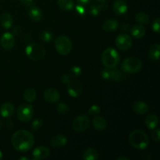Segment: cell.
I'll return each instance as SVG.
<instances>
[{"label":"cell","mask_w":160,"mask_h":160,"mask_svg":"<svg viewBox=\"0 0 160 160\" xmlns=\"http://www.w3.org/2000/svg\"><path fill=\"white\" fill-rule=\"evenodd\" d=\"M72 42L68 37L65 35H60L55 40V47L58 53L62 56H67L71 52Z\"/></svg>","instance_id":"5b68a950"},{"label":"cell","mask_w":160,"mask_h":160,"mask_svg":"<svg viewBox=\"0 0 160 160\" xmlns=\"http://www.w3.org/2000/svg\"><path fill=\"white\" fill-rule=\"evenodd\" d=\"M82 157L84 160H96L99 157V155L96 149L89 148L84 152Z\"/></svg>","instance_id":"4316f807"},{"label":"cell","mask_w":160,"mask_h":160,"mask_svg":"<svg viewBox=\"0 0 160 160\" xmlns=\"http://www.w3.org/2000/svg\"><path fill=\"white\" fill-rule=\"evenodd\" d=\"M33 159L35 160L47 159L50 156V150L45 146H38L33 151Z\"/></svg>","instance_id":"5bb4252c"},{"label":"cell","mask_w":160,"mask_h":160,"mask_svg":"<svg viewBox=\"0 0 160 160\" xmlns=\"http://www.w3.org/2000/svg\"><path fill=\"white\" fill-rule=\"evenodd\" d=\"M92 0H77V2L78 5H81V6H87V5L90 4Z\"/></svg>","instance_id":"ab89813d"},{"label":"cell","mask_w":160,"mask_h":160,"mask_svg":"<svg viewBox=\"0 0 160 160\" xmlns=\"http://www.w3.org/2000/svg\"><path fill=\"white\" fill-rule=\"evenodd\" d=\"M121 68L126 73H136L142 70V62L138 57L127 58L122 62Z\"/></svg>","instance_id":"8992f818"},{"label":"cell","mask_w":160,"mask_h":160,"mask_svg":"<svg viewBox=\"0 0 160 160\" xmlns=\"http://www.w3.org/2000/svg\"><path fill=\"white\" fill-rule=\"evenodd\" d=\"M92 124H93L94 128L97 131H102L106 130L107 127V122L106 119L102 117H95L92 120Z\"/></svg>","instance_id":"7402d4cb"},{"label":"cell","mask_w":160,"mask_h":160,"mask_svg":"<svg viewBox=\"0 0 160 160\" xmlns=\"http://www.w3.org/2000/svg\"><path fill=\"white\" fill-rule=\"evenodd\" d=\"M7 127H8V128H12V127H13V123H12V121L7 122Z\"/></svg>","instance_id":"f6af8a7d"},{"label":"cell","mask_w":160,"mask_h":160,"mask_svg":"<svg viewBox=\"0 0 160 160\" xmlns=\"http://www.w3.org/2000/svg\"><path fill=\"white\" fill-rule=\"evenodd\" d=\"M70 80H71V78H70V77L69 76L68 74L62 75V78H61V81H62V82L64 83V84H67V83L70 81Z\"/></svg>","instance_id":"f35d334b"},{"label":"cell","mask_w":160,"mask_h":160,"mask_svg":"<svg viewBox=\"0 0 160 160\" xmlns=\"http://www.w3.org/2000/svg\"><path fill=\"white\" fill-rule=\"evenodd\" d=\"M25 52L30 59L34 61L41 60L45 56V48L39 43H31L28 45Z\"/></svg>","instance_id":"277c9868"},{"label":"cell","mask_w":160,"mask_h":160,"mask_svg":"<svg viewBox=\"0 0 160 160\" xmlns=\"http://www.w3.org/2000/svg\"><path fill=\"white\" fill-rule=\"evenodd\" d=\"M117 28H118V22L113 19H109L106 20L102 24V29L107 32L117 31Z\"/></svg>","instance_id":"484cf974"},{"label":"cell","mask_w":160,"mask_h":160,"mask_svg":"<svg viewBox=\"0 0 160 160\" xmlns=\"http://www.w3.org/2000/svg\"><path fill=\"white\" fill-rule=\"evenodd\" d=\"M76 10L80 15H84L86 13V9L84 8V6H81V5H78L76 6Z\"/></svg>","instance_id":"74e56055"},{"label":"cell","mask_w":160,"mask_h":160,"mask_svg":"<svg viewBox=\"0 0 160 160\" xmlns=\"http://www.w3.org/2000/svg\"><path fill=\"white\" fill-rule=\"evenodd\" d=\"M145 126L150 130H153L156 128H157L158 124H159V118L154 113L149 114L146 117L145 120Z\"/></svg>","instance_id":"44dd1931"},{"label":"cell","mask_w":160,"mask_h":160,"mask_svg":"<svg viewBox=\"0 0 160 160\" xmlns=\"http://www.w3.org/2000/svg\"><path fill=\"white\" fill-rule=\"evenodd\" d=\"M12 146L19 152H28L34 146V137L26 130H19L14 133L11 138Z\"/></svg>","instance_id":"6da1fadb"},{"label":"cell","mask_w":160,"mask_h":160,"mask_svg":"<svg viewBox=\"0 0 160 160\" xmlns=\"http://www.w3.org/2000/svg\"><path fill=\"white\" fill-rule=\"evenodd\" d=\"M128 4L123 0H116L113 2V5H112L113 12L118 16H121L126 13L127 11H128Z\"/></svg>","instance_id":"e0dca14e"},{"label":"cell","mask_w":160,"mask_h":160,"mask_svg":"<svg viewBox=\"0 0 160 160\" xmlns=\"http://www.w3.org/2000/svg\"><path fill=\"white\" fill-rule=\"evenodd\" d=\"M91 120L88 116L80 115L73 120L72 128L76 132L82 133L88 129Z\"/></svg>","instance_id":"52a82bcc"},{"label":"cell","mask_w":160,"mask_h":160,"mask_svg":"<svg viewBox=\"0 0 160 160\" xmlns=\"http://www.w3.org/2000/svg\"><path fill=\"white\" fill-rule=\"evenodd\" d=\"M2 120H0V130L2 129Z\"/></svg>","instance_id":"c3c4849f"},{"label":"cell","mask_w":160,"mask_h":160,"mask_svg":"<svg viewBox=\"0 0 160 160\" xmlns=\"http://www.w3.org/2000/svg\"><path fill=\"white\" fill-rule=\"evenodd\" d=\"M133 110L138 115H144L148 111V106L145 102L137 101L133 105Z\"/></svg>","instance_id":"d6986e66"},{"label":"cell","mask_w":160,"mask_h":160,"mask_svg":"<svg viewBox=\"0 0 160 160\" xmlns=\"http://www.w3.org/2000/svg\"><path fill=\"white\" fill-rule=\"evenodd\" d=\"M67 89L70 96L73 98H78L82 93L83 86L78 80L71 79L67 84Z\"/></svg>","instance_id":"9c48e42d"},{"label":"cell","mask_w":160,"mask_h":160,"mask_svg":"<svg viewBox=\"0 0 160 160\" xmlns=\"http://www.w3.org/2000/svg\"><path fill=\"white\" fill-rule=\"evenodd\" d=\"M152 30L155 32L159 34L160 31V19L159 17L155 19L154 21H153L152 23Z\"/></svg>","instance_id":"8d00e7d4"},{"label":"cell","mask_w":160,"mask_h":160,"mask_svg":"<svg viewBox=\"0 0 160 160\" xmlns=\"http://www.w3.org/2000/svg\"><path fill=\"white\" fill-rule=\"evenodd\" d=\"M19 159H20V160H23V159H25V160H30L29 158H27V157H20V158H19Z\"/></svg>","instance_id":"7dc6e473"},{"label":"cell","mask_w":160,"mask_h":160,"mask_svg":"<svg viewBox=\"0 0 160 160\" xmlns=\"http://www.w3.org/2000/svg\"><path fill=\"white\" fill-rule=\"evenodd\" d=\"M100 112H101V108L97 105H93L88 110V112L90 116H98Z\"/></svg>","instance_id":"e575fe53"},{"label":"cell","mask_w":160,"mask_h":160,"mask_svg":"<svg viewBox=\"0 0 160 160\" xmlns=\"http://www.w3.org/2000/svg\"><path fill=\"white\" fill-rule=\"evenodd\" d=\"M44 98L49 103H56L60 98V94L56 88H48L44 92Z\"/></svg>","instance_id":"4fadbf2b"},{"label":"cell","mask_w":160,"mask_h":160,"mask_svg":"<svg viewBox=\"0 0 160 160\" xmlns=\"http://www.w3.org/2000/svg\"><path fill=\"white\" fill-rule=\"evenodd\" d=\"M130 28V26L128 24H127V23H124V24H123L121 26V30L122 31H128V29H129Z\"/></svg>","instance_id":"ee69618b"},{"label":"cell","mask_w":160,"mask_h":160,"mask_svg":"<svg viewBox=\"0 0 160 160\" xmlns=\"http://www.w3.org/2000/svg\"><path fill=\"white\" fill-rule=\"evenodd\" d=\"M108 5L106 2H100V3H94L90 8V13L94 17L98 16L102 10H106Z\"/></svg>","instance_id":"ac0fdd59"},{"label":"cell","mask_w":160,"mask_h":160,"mask_svg":"<svg viewBox=\"0 0 160 160\" xmlns=\"http://www.w3.org/2000/svg\"><path fill=\"white\" fill-rule=\"evenodd\" d=\"M3 156H2V152L1 151H0V160H1L2 159Z\"/></svg>","instance_id":"681fc988"},{"label":"cell","mask_w":160,"mask_h":160,"mask_svg":"<svg viewBox=\"0 0 160 160\" xmlns=\"http://www.w3.org/2000/svg\"><path fill=\"white\" fill-rule=\"evenodd\" d=\"M13 23V20L10 14L9 13H2L0 16V24L5 29H9L12 27Z\"/></svg>","instance_id":"cb8c5ba5"},{"label":"cell","mask_w":160,"mask_h":160,"mask_svg":"<svg viewBox=\"0 0 160 160\" xmlns=\"http://www.w3.org/2000/svg\"><path fill=\"white\" fill-rule=\"evenodd\" d=\"M56 109H57L58 112H59V114H62V115H66V114H67L69 112V107L67 106V105L65 104V103H59L57 106V107H56Z\"/></svg>","instance_id":"d6a6232c"},{"label":"cell","mask_w":160,"mask_h":160,"mask_svg":"<svg viewBox=\"0 0 160 160\" xmlns=\"http://www.w3.org/2000/svg\"><path fill=\"white\" fill-rule=\"evenodd\" d=\"M15 112V107L11 102H4L0 107V114L4 118H10Z\"/></svg>","instance_id":"2e32d148"},{"label":"cell","mask_w":160,"mask_h":160,"mask_svg":"<svg viewBox=\"0 0 160 160\" xmlns=\"http://www.w3.org/2000/svg\"><path fill=\"white\" fill-rule=\"evenodd\" d=\"M102 62L106 68H115L120 62V55L115 48H107L102 54Z\"/></svg>","instance_id":"3957f363"},{"label":"cell","mask_w":160,"mask_h":160,"mask_svg":"<svg viewBox=\"0 0 160 160\" xmlns=\"http://www.w3.org/2000/svg\"><path fill=\"white\" fill-rule=\"evenodd\" d=\"M160 45L159 44H154L148 50V57L153 62H157L159 58Z\"/></svg>","instance_id":"d4e9b609"},{"label":"cell","mask_w":160,"mask_h":160,"mask_svg":"<svg viewBox=\"0 0 160 160\" xmlns=\"http://www.w3.org/2000/svg\"><path fill=\"white\" fill-rule=\"evenodd\" d=\"M67 143V138L64 134H56L50 140V145L55 148H60Z\"/></svg>","instance_id":"9a60e30c"},{"label":"cell","mask_w":160,"mask_h":160,"mask_svg":"<svg viewBox=\"0 0 160 160\" xmlns=\"http://www.w3.org/2000/svg\"><path fill=\"white\" fill-rule=\"evenodd\" d=\"M134 18L139 24H148L149 23V16L145 12H138L136 14Z\"/></svg>","instance_id":"f546056e"},{"label":"cell","mask_w":160,"mask_h":160,"mask_svg":"<svg viewBox=\"0 0 160 160\" xmlns=\"http://www.w3.org/2000/svg\"><path fill=\"white\" fill-rule=\"evenodd\" d=\"M151 138L155 142H158L160 139V131L159 128H155L153 129L152 132L151 134Z\"/></svg>","instance_id":"d590c367"},{"label":"cell","mask_w":160,"mask_h":160,"mask_svg":"<svg viewBox=\"0 0 160 160\" xmlns=\"http://www.w3.org/2000/svg\"><path fill=\"white\" fill-rule=\"evenodd\" d=\"M17 117L20 121L23 123L30 121L34 115V109L30 104H21L17 111Z\"/></svg>","instance_id":"ba28073f"},{"label":"cell","mask_w":160,"mask_h":160,"mask_svg":"<svg viewBox=\"0 0 160 160\" xmlns=\"http://www.w3.org/2000/svg\"><path fill=\"white\" fill-rule=\"evenodd\" d=\"M102 77L105 80H112V81H119L122 79V73L118 70L114 68H106L102 71Z\"/></svg>","instance_id":"8fae6325"},{"label":"cell","mask_w":160,"mask_h":160,"mask_svg":"<svg viewBox=\"0 0 160 160\" xmlns=\"http://www.w3.org/2000/svg\"><path fill=\"white\" fill-rule=\"evenodd\" d=\"M23 98L26 102L31 103L33 102L34 100L36 99V96H37V94L34 89L33 88H28L24 91L23 94Z\"/></svg>","instance_id":"f1b7e54d"},{"label":"cell","mask_w":160,"mask_h":160,"mask_svg":"<svg viewBox=\"0 0 160 160\" xmlns=\"http://www.w3.org/2000/svg\"><path fill=\"white\" fill-rule=\"evenodd\" d=\"M129 142L134 148L143 150L148 147L149 138L145 131L142 130H134L130 134Z\"/></svg>","instance_id":"7a4b0ae2"},{"label":"cell","mask_w":160,"mask_h":160,"mask_svg":"<svg viewBox=\"0 0 160 160\" xmlns=\"http://www.w3.org/2000/svg\"><path fill=\"white\" fill-rule=\"evenodd\" d=\"M1 46L6 50H11L15 45V38L13 34L9 32H6L0 38Z\"/></svg>","instance_id":"7c38bea8"},{"label":"cell","mask_w":160,"mask_h":160,"mask_svg":"<svg viewBox=\"0 0 160 160\" xmlns=\"http://www.w3.org/2000/svg\"><path fill=\"white\" fill-rule=\"evenodd\" d=\"M28 17L33 21L38 22L42 20V12L37 6H31L28 12Z\"/></svg>","instance_id":"ffe728a7"},{"label":"cell","mask_w":160,"mask_h":160,"mask_svg":"<svg viewBox=\"0 0 160 160\" xmlns=\"http://www.w3.org/2000/svg\"><path fill=\"white\" fill-rule=\"evenodd\" d=\"M81 69L79 67H77V66H74V67H71L70 69V72H69V76L70 77L71 79H74V78H78V77L81 76Z\"/></svg>","instance_id":"4dcf8cb0"},{"label":"cell","mask_w":160,"mask_h":160,"mask_svg":"<svg viewBox=\"0 0 160 160\" xmlns=\"http://www.w3.org/2000/svg\"><path fill=\"white\" fill-rule=\"evenodd\" d=\"M20 33H21V28H20V27L17 26L13 28V34H15V35H19Z\"/></svg>","instance_id":"b9f144b4"},{"label":"cell","mask_w":160,"mask_h":160,"mask_svg":"<svg viewBox=\"0 0 160 160\" xmlns=\"http://www.w3.org/2000/svg\"><path fill=\"white\" fill-rule=\"evenodd\" d=\"M116 45L122 51H128L132 46V38L127 34H120L116 38Z\"/></svg>","instance_id":"30bf717a"},{"label":"cell","mask_w":160,"mask_h":160,"mask_svg":"<svg viewBox=\"0 0 160 160\" xmlns=\"http://www.w3.org/2000/svg\"><path fill=\"white\" fill-rule=\"evenodd\" d=\"M42 120L41 118H37L31 123V130L34 131H37L42 127Z\"/></svg>","instance_id":"836d02e7"},{"label":"cell","mask_w":160,"mask_h":160,"mask_svg":"<svg viewBox=\"0 0 160 160\" xmlns=\"http://www.w3.org/2000/svg\"><path fill=\"white\" fill-rule=\"evenodd\" d=\"M98 1H99V2H106L107 0H98Z\"/></svg>","instance_id":"f907efd6"},{"label":"cell","mask_w":160,"mask_h":160,"mask_svg":"<svg viewBox=\"0 0 160 160\" xmlns=\"http://www.w3.org/2000/svg\"><path fill=\"white\" fill-rule=\"evenodd\" d=\"M57 5L60 9L63 11H70L74 6L73 0H58Z\"/></svg>","instance_id":"83f0119b"},{"label":"cell","mask_w":160,"mask_h":160,"mask_svg":"<svg viewBox=\"0 0 160 160\" xmlns=\"http://www.w3.org/2000/svg\"><path fill=\"white\" fill-rule=\"evenodd\" d=\"M40 38L44 42H50L53 38L52 33L49 31H43L40 34Z\"/></svg>","instance_id":"1f68e13d"},{"label":"cell","mask_w":160,"mask_h":160,"mask_svg":"<svg viewBox=\"0 0 160 160\" xmlns=\"http://www.w3.org/2000/svg\"><path fill=\"white\" fill-rule=\"evenodd\" d=\"M32 40V37H31V34H26L24 36V41L26 42H29Z\"/></svg>","instance_id":"7bdbcfd3"},{"label":"cell","mask_w":160,"mask_h":160,"mask_svg":"<svg viewBox=\"0 0 160 160\" xmlns=\"http://www.w3.org/2000/svg\"><path fill=\"white\" fill-rule=\"evenodd\" d=\"M117 160H129V159H128V158H127V157H123V156H121V157L118 158Z\"/></svg>","instance_id":"bcb514c9"},{"label":"cell","mask_w":160,"mask_h":160,"mask_svg":"<svg viewBox=\"0 0 160 160\" xmlns=\"http://www.w3.org/2000/svg\"><path fill=\"white\" fill-rule=\"evenodd\" d=\"M145 33L146 30L142 24H136L131 28V34L137 39L143 38L145 35Z\"/></svg>","instance_id":"603a6c76"},{"label":"cell","mask_w":160,"mask_h":160,"mask_svg":"<svg viewBox=\"0 0 160 160\" xmlns=\"http://www.w3.org/2000/svg\"><path fill=\"white\" fill-rule=\"evenodd\" d=\"M19 1H20L23 5H24V6H31L33 3V0H19Z\"/></svg>","instance_id":"60d3db41"}]
</instances>
